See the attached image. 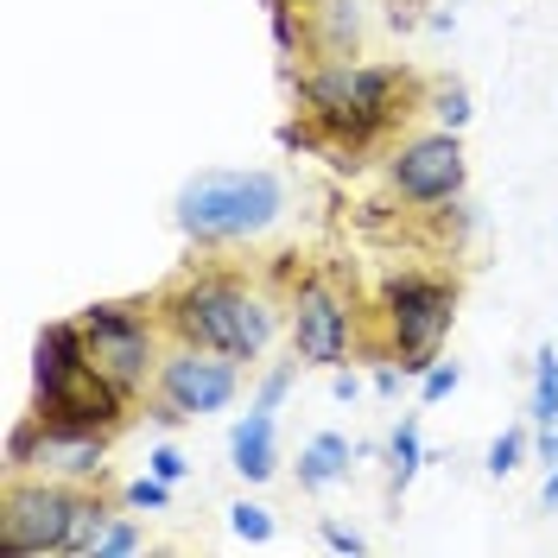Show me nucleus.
I'll list each match as a JSON object with an SVG mask.
<instances>
[{
	"instance_id": "1",
	"label": "nucleus",
	"mask_w": 558,
	"mask_h": 558,
	"mask_svg": "<svg viewBox=\"0 0 558 558\" xmlns=\"http://www.w3.org/2000/svg\"><path fill=\"white\" fill-rule=\"evenodd\" d=\"M159 317L172 343L222 349L235 362H260L279 330V312L235 274H184L159 292Z\"/></svg>"
},
{
	"instance_id": "2",
	"label": "nucleus",
	"mask_w": 558,
	"mask_h": 558,
	"mask_svg": "<svg viewBox=\"0 0 558 558\" xmlns=\"http://www.w3.org/2000/svg\"><path fill=\"white\" fill-rule=\"evenodd\" d=\"M286 216V184L267 166H216L178 184L172 222L191 247H229V242H260Z\"/></svg>"
},
{
	"instance_id": "3",
	"label": "nucleus",
	"mask_w": 558,
	"mask_h": 558,
	"mask_svg": "<svg viewBox=\"0 0 558 558\" xmlns=\"http://www.w3.org/2000/svg\"><path fill=\"white\" fill-rule=\"evenodd\" d=\"M457 324V286L438 274H393L381 286V330H387V355L407 368V375H425L438 362V349Z\"/></svg>"
},
{
	"instance_id": "4",
	"label": "nucleus",
	"mask_w": 558,
	"mask_h": 558,
	"mask_svg": "<svg viewBox=\"0 0 558 558\" xmlns=\"http://www.w3.org/2000/svg\"><path fill=\"white\" fill-rule=\"evenodd\" d=\"M76 488L64 476H7L0 488V558H64L70 553V514Z\"/></svg>"
},
{
	"instance_id": "5",
	"label": "nucleus",
	"mask_w": 558,
	"mask_h": 558,
	"mask_svg": "<svg viewBox=\"0 0 558 558\" xmlns=\"http://www.w3.org/2000/svg\"><path fill=\"white\" fill-rule=\"evenodd\" d=\"M153 312H159V305H153ZM153 312H146V305H128V299H96L89 312L76 317L83 337H89V362H96L114 387H128V393H140V387L159 375V362H166V349H159L166 317H153Z\"/></svg>"
},
{
	"instance_id": "6",
	"label": "nucleus",
	"mask_w": 558,
	"mask_h": 558,
	"mask_svg": "<svg viewBox=\"0 0 558 558\" xmlns=\"http://www.w3.org/2000/svg\"><path fill=\"white\" fill-rule=\"evenodd\" d=\"M463 184H470V159H463V140L451 128L413 134L387 153V191L413 209L451 204V197H463Z\"/></svg>"
},
{
	"instance_id": "7",
	"label": "nucleus",
	"mask_w": 558,
	"mask_h": 558,
	"mask_svg": "<svg viewBox=\"0 0 558 558\" xmlns=\"http://www.w3.org/2000/svg\"><path fill=\"white\" fill-rule=\"evenodd\" d=\"M286 343L305 368H343L355 349V312L330 279H299L286 299Z\"/></svg>"
},
{
	"instance_id": "8",
	"label": "nucleus",
	"mask_w": 558,
	"mask_h": 558,
	"mask_svg": "<svg viewBox=\"0 0 558 558\" xmlns=\"http://www.w3.org/2000/svg\"><path fill=\"white\" fill-rule=\"evenodd\" d=\"M153 393H166V400L184 407L191 418L222 413V407H235V393H242V362L222 355V349L172 343L166 362H159V375H153Z\"/></svg>"
},
{
	"instance_id": "9",
	"label": "nucleus",
	"mask_w": 558,
	"mask_h": 558,
	"mask_svg": "<svg viewBox=\"0 0 558 558\" xmlns=\"http://www.w3.org/2000/svg\"><path fill=\"white\" fill-rule=\"evenodd\" d=\"M38 413L51 432H121L128 425V387H114L89 362V368H76L64 387H51V393H38Z\"/></svg>"
},
{
	"instance_id": "10",
	"label": "nucleus",
	"mask_w": 558,
	"mask_h": 558,
	"mask_svg": "<svg viewBox=\"0 0 558 558\" xmlns=\"http://www.w3.org/2000/svg\"><path fill=\"white\" fill-rule=\"evenodd\" d=\"M229 463H235V476L242 483H267L279 470V432H274V407H247V418H235V432H229Z\"/></svg>"
},
{
	"instance_id": "11",
	"label": "nucleus",
	"mask_w": 558,
	"mask_h": 558,
	"mask_svg": "<svg viewBox=\"0 0 558 558\" xmlns=\"http://www.w3.org/2000/svg\"><path fill=\"white\" fill-rule=\"evenodd\" d=\"M305 38L312 51L305 58H355L362 51V0H317L305 7Z\"/></svg>"
},
{
	"instance_id": "12",
	"label": "nucleus",
	"mask_w": 558,
	"mask_h": 558,
	"mask_svg": "<svg viewBox=\"0 0 558 558\" xmlns=\"http://www.w3.org/2000/svg\"><path fill=\"white\" fill-rule=\"evenodd\" d=\"M76 368H89V337H83V324H45V330H38V349H33V393L64 387Z\"/></svg>"
},
{
	"instance_id": "13",
	"label": "nucleus",
	"mask_w": 558,
	"mask_h": 558,
	"mask_svg": "<svg viewBox=\"0 0 558 558\" xmlns=\"http://www.w3.org/2000/svg\"><path fill=\"white\" fill-rule=\"evenodd\" d=\"M102 457H108V432H51L38 470L64 476V483H102Z\"/></svg>"
},
{
	"instance_id": "14",
	"label": "nucleus",
	"mask_w": 558,
	"mask_h": 558,
	"mask_svg": "<svg viewBox=\"0 0 558 558\" xmlns=\"http://www.w3.org/2000/svg\"><path fill=\"white\" fill-rule=\"evenodd\" d=\"M349 457H355V445H349L343 432H317L312 445L299 451V488H305V495L337 488L349 476Z\"/></svg>"
},
{
	"instance_id": "15",
	"label": "nucleus",
	"mask_w": 558,
	"mask_h": 558,
	"mask_svg": "<svg viewBox=\"0 0 558 558\" xmlns=\"http://www.w3.org/2000/svg\"><path fill=\"white\" fill-rule=\"evenodd\" d=\"M108 521H114V508L102 501V488H76V514H70V553L64 558H96V546H102Z\"/></svg>"
},
{
	"instance_id": "16",
	"label": "nucleus",
	"mask_w": 558,
	"mask_h": 558,
	"mask_svg": "<svg viewBox=\"0 0 558 558\" xmlns=\"http://www.w3.org/2000/svg\"><path fill=\"white\" fill-rule=\"evenodd\" d=\"M45 445H51V425H45V413H20L13 425H7V476H33L38 463H45Z\"/></svg>"
},
{
	"instance_id": "17",
	"label": "nucleus",
	"mask_w": 558,
	"mask_h": 558,
	"mask_svg": "<svg viewBox=\"0 0 558 558\" xmlns=\"http://www.w3.org/2000/svg\"><path fill=\"white\" fill-rule=\"evenodd\" d=\"M418 470H425V445H418V425H413V418H400V425H393V438H387V488H393V495H407Z\"/></svg>"
},
{
	"instance_id": "18",
	"label": "nucleus",
	"mask_w": 558,
	"mask_h": 558,
	"mask_svg": "<svg viewBox=\"0 0 558 558\" xmlns=\"http://www.w3.org/2000/svg\"><path fill=\"white\" fill-rule=\"evenodd\" d=\"M526 418H533L539 432L558 425V349L553 343L533 355V400H526Z\"/></svg>"
},
{
	"instance_id": "19",
	"label": "nucleus",
	"mask_w": 558,
	"mask_h": 558,
	"mask_svg": "<svg viewBox=\"0 0 558 558\" xmlns=\"http://www.w3.org/2000/svg\"><path fill=\"white\" fill-rule=\"evenodd\" d=\"M425 114H432V128L463 134L476 108H470V89H463V83H432V89H425Z\"/></svg>"
},
{
	"instance_id": "20",
	"label": "nucleus",
	"mask_w": 558,
	"mask_h": 558,
	"mask_svg": "<svg viewBox=\"0 0 558 558\" xmlns=\"http://www.w3.org/2000/svg\"><path fill=\"white\" fill-rule=\"evenodd\" d=\"M229 526H235V539H247V546H267V539H274V508L235 501V508H229Z\"/></svg>"
},
{
	"instance_id": "21",
	"label": "nucleus",
	"mask_w": 558,
	"mask_h": 558,
	"mask_svg": "<svg viewBox=\"0 0 558 558\" xmlns=\"http://www.w3.org/2000/svg\"><path fill=\"white\" fill-rule=\"evenodd\" d=\"M521 457H526V432H521V425H508V432L488 445L483 470H488V476H514V470H521Z\"/></svg>"
},
{
	"instance_id": "22",
	"label": "nucleus",
	"mask_w": 558,
	"mask_h": 558,
	"mask_svg": "<svg viewBox=\"0 0 558 558\" xmlns=\"http://www.w3.org/2000/svg\"><path fill=\"white\" fill-rule=\"evenodd\" d=\"M128 508H134V514H166V508H172V483L153 476V470L134 476V483H128Z\"/></svg>"
},
{
	"instance_id": "23",
	"label": "nucleus",
	"mask_w": 558,
	"mask_h": 558,
	"mask_svg": "<svg viewBox=\"0 0 558 558\" xmlns=\"http://www.w3.org/2000/svg\"><path fill=\"white\" fill-rule=\"evenodd\" d=\"M457 381H463V368L438 355V362H432V368L418 375V400H425V407H438V400H451V393H457Z\"/></svg>"
},
{
	"instance_id": "24",
	"label": "nucleus",
	"mask_w": 558,
	"mask_h": 558,
	"mask_svg": "<svg viewBox=\"0 0 558 558\" xmlns=\"http://www.w3.org/2000/svg\"><path fill=\"white\" fill-rule=\"evenodd\" d=\"M146 546V533H140V521H128V514H114L108 521V533H102V546H96V558H128V553H140Z\"/></svg>"
},
{
	"instance_id": "25",
	"label": "nucleus",
	"mask_w": 558,
	"mask_h": 558,
	"mask_svg": "<svg viewBox=\"0 0 558 558\" xmlns=\"http://www.w3.org/2000/svg\"><path fill=\"white\" fill-rule=\"evenodd\" d=\"M299 368H305V362H299V355H292V362H274V368H267V381H260V407H286V393H292V381H299Z\"/></svg>"
},
{
	"instance_id": "26",
	"label": "nucleus",
	"mask_w": 558,
	"mask_h": 558,
	"mask_svg": "<svg viewBox=\"0 0 558 558\" xmlns=\"http://www.w3.org/2000/svg\"><path fill=\"white\" fill-rule=\"evenodd\" d=\"M317 539H324V546H330V553H368V539H362V533H355V526H343V521H317Z\"/></svg>"
},
{
	"instance_id": "27",
	"label": "nucleus",
	"mask_w": 558,
	"mask_h": 558,
	"mask_svg": "<svg viewBox=\"0 0 558 558\" xmlns=\"http://www.w3.org/2000/svg\"><path fill=\"white\" fill-rule=\"evenodd\" d=\"M146 470H153V476H166V483H184V476H191V463H184V457L172 451V445H153V451H146Z\"/></svg>"
},
{
	"instance_id": "28",
	"label": "nucleus",
	"mask_w": 558,
	"mask_h": 558,
	"mask_svg": "<svg viewBox=\"0 0 558 558\" xmlns=\"http://www.w3.org/2000/svg\"><path fill=\"white\" fill-rule=\"evenodd\" d=\"M400 387H407V368H400V362H393V355H387L381 368H375V393H381V400H393V393H400Z\"/></svg>"
},
{
	"instance_id": "29",
	"label": "nucleus",
	"mask_w": 558,
	"mask_h": 558,
	"mask_svg": "<svg viewBox=\"0 0 558 558\" xmlns=\"http://www.w3.org/2000/svg\"><path fill=\"white\" fill-rule=\"evenodd\" d=\"M146 413H153V425H159V432H178V425H184V407H172V400H166V393H159V400H153V407H146Z\"/></svg>"
},
{
	"instance_id": "30",
	"label": "nucleus",
	"mask_w": 558,
	"mask_h": 558,
	"mask_svg": "<svg viewBox=\"0 0 558 558\" xmlns=\"http://www.w3.org/2000/svg\"><path fill=\"white\" fill-rule=\"evenodd\" d=\"M387 26H393V33H413L418 26V0H387Z\"/></svg>"
},
{
	"instance_id": "31",
	"label": "nucleus",
	"mask_w": 558,
	"mask_h": 558,
	"mask_svg": "<svg viewBox=\"0 0 558 558\" xmlns=\"http://www.w3.org/2000/svg\"><path fill=\"white\" fill-rule=\"evenodd\" d=\"M330 393H337V400H355V393H362V381H355L349 368H330Z\"/></svg>"
},
{
	"instance_id": "32",
	"label": "nucleus",
	"mask_w": 558,
	"mask_h": 558,
	"mask_svg": "<svg viewBox=\"0 0 558 558\" xmlns=\"http://www.w3.org/2000/svg\"><path fill=\"white\" fill-rule=\"evenodd\" d=\"M533 451H539V463H546V470H558V425H546V432H539V445H533Z\"/></svg>"
},
{
	"instance_id": "33",
	"label": "nucleus",
	"mask_w": 558,
	"mask_h": 558,
	"mask_svg": "<svg viewBox=\"0 0 558 558\" xmlns=\"http://www.w3.org/2000/svg\"><path fill=\"white\" fill-rule=\"evenodd\" d=\"M539 501H546V508H558V470L546 476V488H539Z\"/></svg>"
},
{
	"instance_id": "34",
	"label": "nucleus",
	"mask_w": 558,
	"mask_h": 558,
	"mask_svg": "<svg viewBox=\"0 0 558 558\" xmlns=\"http://www.w3.org/2000/svg\"><path fill=\"white\" fill-rule=\"evenodd\" d=\"M292 7H317V0H292Z\"/></svg>"
}]
</instances>
